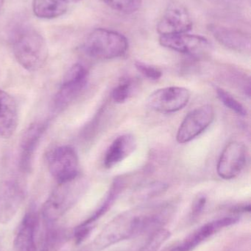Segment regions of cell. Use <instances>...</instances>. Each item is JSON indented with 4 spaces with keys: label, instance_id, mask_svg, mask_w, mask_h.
Listing matches in <instances>:
<instances>
[{
    "label": "cell",
    "instance_id": "obj_19",
    "mask_svg": "<svg viewBox=\"0 0 251 251\" xmlns=\"http://www.w3.org/2000/svg\"><path fill=\"white\" fill-rule=\"evenodd\" d=\"M32 11L39 19H53L67 11V5L59 0H32Z\"/></svg>",
    "mask_w": 251,
    "mask_h": 251
},
{
    "label": "cell",
    "instance_id": "obj_4",
    "mask_svg": "<svg viewBox=\"0 0 251 251\" xmlns=\"http://www.w3.org/2000/svg\"><path fill=\"white\" fill-rule=\"evenodd\" d=\"M84 188L85 182L80 176L72 181L58 184L41 209L44 224H55L75 204Z\"/></svg>",
    "mask_w": 251,
    "mask_h": 251
},
{
    "label": "cell",
    "instance_id": "obj_6",
    "mask_svg": "<svg viewBox=\"0 0 251 251\" xmlns=\"http://www.w3.org/2000/svg\"><path fill=\"white\" fill-rule=\"evenodd\" d=\"M48 166L50 174L58 184L79 176V159L75 149L70 146L56 148L49 155Z\"/></svg>",
    "mask_w": 251,
    "mask_h": 251
},
{
    "label": "cell",
    "instance_id": "obj_20",
    "mask_svg": "<svg viewBox=\"0 0 251 251\" xmlns=\"http://www.w3.org/2000/svg\"><path fill=\"white\" fill-rule=\"evenodd\" d=\"M44 232L41 234L37 251H57L63 244L65 232L55 226L54 224H44Z\"/></svg>",
    "mask_w": 251,
    "mask_h": 251
},
{
    "label": "cell",
    "instance_id": "obj_22",
    "mask_svg": "<svg viewBox=\"0 0 251 251\" xmlns=\"http://www.w3.org/2000/svg\"><path fill=\"white\" fill-rule=\"evenodd\" d=\"M108 7L123 14H133L139 10L141 0H100Z\"/></svg>",
    "mask_w": 251,
    "mask_h": 251
},
{
    "label": "cell",
    "instance_id": "obj_26",
    "mask_svg": "<svg viewBox=\"0 0 251 251\" xmlns=\"http://www.w3.org/2000/svg\"><path fill=\"white\" fill-rule=\"evenodd\" d=\"M136 69L142 76L152 81H157L162 77V72L155 66L137 61L135 63Z\"/></svg>",
    "mask_w": 251,
    "mask_h": 251
},
{
    "label": "cell",
    "instance_id": "obj_18",
    "mask_svg": "<svg viewBox=\"0 0 251 251\" xmlns=\"http://www.w3.org/2000/svg\"><path fill=\"white\" fill-rule=\"evenodd\" d=\"M137 147V141L131 134H125L116 137L108 149L104 157V165L111 168L131 154Z\"/></svg>",
    "mask_w": 251,
    "mask_h": 251
},
{
    "label": "cell",
    "instance_id": "obj_3",
    "mask_svg": "<svg viewBox=\"0 0 251 251\" xmlns=\"http://www.w3.org/2000/svg\"><path fill=\"white\" fill-rule=\"evenodd\" d=\"M85 54L96 60H112L122 57L128 50V41L120 32L106 28L94 29L84 44Z\"/></svg>",
    "mask_w": 251,
    "mask_h": 251
},
{
    "label": "cell",
    "instance_id": "obj_17",
    "mask_svg": "<svg viewBox=\"0 0 251 251\" xmlns=\"http://www.w3.org/2000/svg\"><path fill=\"white\" fill-rule=\"evenodd\" d=\"M38 228V217L31 210L24 217L15 238L16 251H37L35 237Z\"/></svg>",
    "mask_w": 251,
    "mask_h": 251
},
{
    "label": "cell",
    "instance_id": "obj_21",
    "mask_svg": "<svg viewBox=\"0 0 251 251\" xmlns=\"http://www.w3.org/2000/svg\"><path fill=\"white\" fill-rule=\"evenodd\" d=\"M124 183L122 180L117 178L115 179L104 201L103 202L100 207L98 208L97 211H95L94 214L88 218L85 222L83 223L81 225L84 226L91 227V225L94 224L95 221H97L99 218H101L108 210L109 208L113 204V202L116 200V198L119 196L120 192L122 191L123 188Z\"/></svg>",
    "mask_w": 251,
    "mask_h": 251
},
{
    "label": "cell",
    "instance_id": "obj_23",
    "mask_svg": "<svg viewBox=\"0 0 251 251\" xmlns=\"http://www.w3.org/2000/svg\"><path fill=\"white\" fill-rule=\"evenodd\" d=\"M135 82L131 78L123 79L113 89L112 99L117 104L125 103L134 92Z\"/></svg>",
    "mask_w": 251,
    "mask_h": 251
},
{
    "label": "cell",
    "instance_id": "obj_10",
    "mask_svg": "<svg viewBox=\"0 0 251 251\" xmlns=\"http://www.w3.org/2000/svg\"><path fill=\"white\" fill-rule=\"evenodd\" d=\"M193 26V20L187 7L173 1L167 7L158 22L157 31L160 35L186 33L190 32Z\"/></svg>",
    "mask_w": 251,
    "mask_h": 251
},
{
    "label": "cell",
    "instance_id": "obj_7",
    "mask_svg": "<svg viewBox=\"0 0 251 251\" xmlns=\"http://www.w3.org/2000/svg\"><path fill=\"white\" fill-rule=\"evenodd\" d=\"M190 96V91L183 87L160 88L150 94L147 99V106L158 113H175L187 105Z\"/></svg>",
    "mask_w": 251,
    "mask_h": 251
},
{
    "label": "cell",
    "instance_id": "obj_5",
    "mask_svg": "<svg viewBox=\"0 0 251 251\" xmlns=\"http://www.w3.org/2000/svg\"><path fill=\"white\" fill-rule=\"evenodd\" d=\"M88 72L81 63L73 65L66 72L63 82L57 91L53 108L56 112H61L75 101L86 88Z\"/></svg>",
    "mask_w": 251,
    "mask_h": 251
},
{
    "label": "cell",
    "instance_id": "obj_14",
    "mask_svg": "<svg viewBox=\"0 0 251 251\" xmlns=\"http://www.w3.org/2000/svg\"><path fill=\"white\" fill-rule=\"evenodd\" d=\"M239 218L237 217H225L215 220L212 222L207 223L200 227L198 229L190 234L187 239L178 246L174 247L170 251H192L195 249L200 243L212 237L225 227L234 225L238 222Z\"/></svg>",
    "mask_w": 251,
    "mask_h": 251
},
{
    "label": "cell",
    "instance_id": "obj_1",
    "mask_svg": "<svg viewBox=\"0 0 251 251\" xmlns=\"http://www.w3.org/2000/svg\"><path fill=\"white\" fill-rule=\"evenodd\" d=\"M172 213L168 205L137 208L112 220L94 240L92 249L100 251L143 233L162 228Z\"/></svg>",
    "mask_w": 251,
    "mask_h": 251
},
{
    "label": "cell",
    "instance_id": "obj_11",
    "mask_svg": "<svg viewBox=\"0 0 251 251\" xmlns=\"http://www.w3.org/2000/svg\"><path fill=\"white\" fill-rule=\"evenodd\" d=\"M159 43L165 48L192 56L203 55L211 48L210 43L206 38L188 32L160 35Z\"/></svg>",
    "mask_w": 251,
    "mask_h": 251
},
{
    "label": "cell",
    "instance_id": "obj_13",
    "mask_svg": "<svg viewBox=\"0 0 251 251\" xmlns=\"http://www.w3.org/2000/svg\"><path fill=\"white\" fill-rule=\"evenodd\" d=\"M48 127V122L32 124L24 133L19 148V165L22 173H29L35 151Z\"/></svg>",
    "mask_w": 251,
    "mask_h": 251
},
{
    "label": "cell",
    "instance_id": "obj_28",
    "mask_svg": "<svg viewBox=\"0 0 251 251\" xmlns=\"http://www.w3.org/2000/svg\"><path fill=\"white\" fill-rule=\"evenodd\" d=\"M59 1H62V2L65 3V4H68V3H77L79 1H82V0H59Z\"/></svg>",
    "mask_w": 251,
    "mask_h": 251
},
{
    "label": "cell",
    "instance_id": "obj_12",
    "mask_svg": "<svg viewBox=\"0 0 251 251\" xmlns=\"http://www.w3.org/2000/svg\"><path fill=\"white\" fill-rule=\"evenodd\" d=\"M25 199V188L18 180L0 184V224H7L16 215Z\"/></svg>",
    "mask_w": 251,
    "mask_h": 251
},
{
    "label": "cell",
    "instance_id": "obj_15",
    "mask_svg": "<svg viewBox=\"0 0 251 251\" xmlns=\"http://www.w3.org/2000/svg\"><path fill=\"white\" fill-rule=\"evenodd\" d=\"M209 31L215 39L226 48L238 52L251 51V37L246 32L219 25H211Z\"/></svg>",
    "mask_w": 251,
    "mask_h": 251
},
{
    "label": "cell",
    "instance_id": "obj_27",
    "mask_svg": "<svg viewBox=\"0 0 251 251\" xmlns=\"http://www.w3.org/2000/svg\"><path fill=\"white\" fill-rule=\"evenodd\" d=\"M206 203V199L204 196L199 197L197 200L195 201L194 204L193 206V209H192L191 217L193 219L197 218L200 214L203 212L204 209L205 205Z\"/></svg>",
    "mask_w": 251,
    "mask_h": 251
},
{
    "label": "cell",
    "instance_id": "obj_2",
    "mask_svg": "<svg viewBox=\"0 0 251 251\" xmlns=\"http://www.w3.org/2000/svg\"><path fill=\"white\" fill-rule=\"evenodd\" d=\"M10 42L15 58L26 70L36 72L47 62L48 47L46 40L31 25H16L10 32Z\"/></svg>",
    "mask_w": 251,
    "mask_h": 251
},
{
    "label": "cell",
    "instance_id": "obj_9",
    "mask_svg": "<svg viewBox=\"0 0 251 251\" xmlns=\"http://www.w3.org/2000/svg\"><path fill=\"white\" fill-rule=\"evenodd\" d=\"M247 158L246 145L241 142H231L225 146L218 161V175L225 180L236 178L246 166Z\"/></svg>",
    "mask_w": 251,
    "mask_h": 251
},
{
    "label": "cell",
    "instance_id": "obj_8",
    "mask_svg": "<svg viewBox=\"0 0 251 251\" xmlns=\"http://www.w3.org/2000/svg\"><path fill=\"white\" fill-rule=\"evenodd\" d=\"M215 117V110L210 104H206L192 110L184 118L178 128L177 142L184 144L191 141L212 125Z\"/></svg>",
    "mask_w": 251,
    "mask_h": 251
},
{
    "label": "cell",
    "instance_id": "obj_25",
    "mask_svg": "<svg viewBox=\"0 0 251 251\" xmlns=\"http://www.w3.org/2000/svg\"><path fill=\"white\" fill-rule=\"evenodd\" d=\"M217 94H218V98L221 100V102L225 107H228L237 115H240L241 116H247L248 111L246 107L240 101H237L229 93L222 88H218Z\"/></svg>",
    "mask_w": 251,
    "mask_h": 251
},
{
    "label": "cell",
    "instance_id": "obj_16",
    "mask_svg": "<svg viewBox=\"0 0 251 251\" xmlns=\"http://www.w3.org/2000/svg\"><path fill=\"white\" fill-rule=\"evenodd\" d=\"M18 125L17 104L8 93L0 89V137L10 138Z\"/></svg>",
    "mask_w": 251,
    "mask_h": 251
},
{
    "label": "cell",
    "instance_id": "obj_29",
    "mask_svg": "<svg viewBox=\"0 0 251 251\" xmlns=\"http://www.w3.org/2000/svg\"><path fill=\"white\" fill-rule=\"evenodd\" d=\"M4 0H0V11L1 10V8H2L3 4H4Z\"/></svg>",
    "mask_w": 251,
    "mask_h": 251
},
{
    "label": "cell",
    "instance_id": "obj_24",
    "mask_svg": "<svg viewBox=\"0 0 251 251\" xmlns=\"http://www.w3.org/2000/svg\"><path fill=\"white\" fill-rule=\"evenodd\" d=\"M170 237L168 230L161 228L151 233V235L139 251H157Z\"/></svg>",
    "mask_w": 251,
    "mask_h": 251
}]
</instances>
